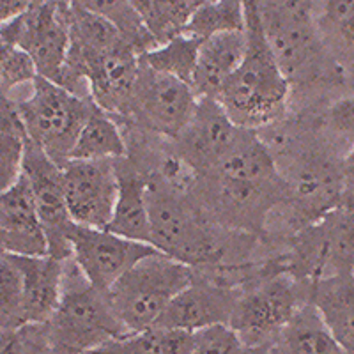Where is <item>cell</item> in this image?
Masks as SVG:
<instances>
[{
    "instance_id": "484cf974",
    "label": "cell",
    "mask_w": 354,
    "mask_h": 354,
    "mask_svg": "<svg viewBox=\"0 0 354 354\" xmlns=\"http://www.w3.org/2000/svg\"><path fill=\"white\" fill-rule=\"evenodd\" d=\"M246 28L245 0H213L194 12L183 34L204 41L221 32Z\"/></svg>"
},
{
    "instance_id": "7a4b0ae2",
    "label": "cell",
    "mask_w": 354,
    "mask_h": 354,
    "mask_svg": "<svg viewBox=\"0 0 354 354\" xmlns=\"http://www.w3.org/2000/svg\"><path fill=\"white\" fill-rule=\"evenodd\" d=\"M245 8L248 50L218 101L236 124L261 131L290 112V87L262 32L259 0Z\"/></svg>"
},
{
    "instance_id": "4fadbf2b",
    "label": "cell",
    "mask_w": 354,
    "mask_h": 354,
    "mask_svg": "<svg viewBox=\"0 0 354 354\" xmlns=\"http://www.w3.org/2000/svg\"><path fill=\"white\" fill-rule=\"evenodd\" d=\"M24 174L32 188L37 213L48 239V255L55 259L71 257L69 229L75 223L66 204L62 186V167L43 153L36 144L28 140L24 161Z\"/></svg>"
},
{
    "instance_id": "4316f807",
    "label": "cell",
    "mask_w": 354,
    "mask_h": 354,
    "mask_svg": "<svg viewBox=\"0 0 354 354\" xmlns=\"http://www.w3.org/2000/svg\"><path fill=\"white\" fill-rule=\"evenodd\" d=\"M195 333L176 328L153 326L113 340L117 354H192Z\"/></svg>"
},
{
    "instance_id": "ffe728a7",
    "label": "cell",
    "mask_w": 354,
    "mask_h": 354,
    "mask_svg": "<svg viewBox=\"0 0 354 354\" xmlns=\"http://www.w3.org/2000/svg\"><path fill=\"white\" fill-rule=\"evenodd\" d=\"M315 21L328 53L351 87L354 85V0H321Z\"/></svg>"
},
{
    "instance_id": "836d02e7",
    "label": "cell",
    "mask_w": 354,
    "mask_h": 354,
    "mask_svg": "<svg viewBox=\"0 0 354 354\" xmlns=\"http://www.w3.org/2000/svg\"><path fill=\"white\" fill-rule=\"evenodd\" d=\"M32 8V0H0V20L2 24L21 17Z\"/></svg>"
},
{
    "instance_id": "f1b7e54d",
    "label": "cell",
    "mask_w": 354,
    "mask_h": 354,
    "mask_svg": "<svg viewBox=\"0 0 354 354\" xmlns=\"http://www.w3.org/2000/svg\"><path fill=\"white\" fill-rule=\"evenodd\" d=\"M314 112L324 137L347 156L354 149V91H347Z\"/></svg>"
},
{
    "instance_id": "30bf717a",
    "label": "cell",
    "mask_w": 354,
    "mask_h": 354,
    "mask_svg": "<svg viewBox=\"0 0 354 354\" xmlns=\"http://www.w3.org/2000/svg\"><path fill=\"white\" fill-rule=\"evenodd\" d=\"M68 238L73 261L88 282L106 292L137 262L158 252L154 246L122 238L109 229L78 223H73Z\"/></svg>"
},
{
    "instance_id": "e0dca14e",
    "label": "cell",
    "mask_w": 354,
    "mask_h": 354,
    "mask_svg": "<svg viewBox=\"0 0 354 354\" xmlns=\"http://www.w3.org/2000/svg\"><path fill=\"white\" fill-rule=\"evenodd\" d=\"M115 165L119 176V194L109 230L122 238L151 245L149 177L128 156L115 160Z\"/></svg>"
},
{
    "instance_id": "d4e9b609",
    "label": "cell",
    "mask_w": 354,
    "mask_h": 354,
    "mask_svg": "<svg viewBox=\"0 0 354 354\" xmlns=\"http://www.w3.org/2000/svg\"><path fill=\"white\" fill-rule=\"evenodd\" d=\"M69 4L71 8L82 9L110 21L138 50L140 55L156 46L153 36L145 28L144 21L140 20L129 0H69Z\"/></svg>"
},
{
    "instance_id": "9a60e30c",
    "label": "cell",
    "mask_w": 354,
    "mask_h": 354,
    "mask_svg": "<svg viewBox=\"0 0 354 354\" xmlns=\"http://www.w3.org/2000/svg\"><path fill=\"white\" fill-rule=\"evenodd\" d=\"M0 246L2 254L48 255V239L25 174L0 194Z\"/></svg>"
},
{
    "instance_id": "44dd1931",
    "label": "cell",
    "mask_w": 354,
    "mask_h": 354,
    "mask_svg": "<svg viewBox=\"0 0 354 354\" xmlns=\"http://www.w3.org/2000/svg\"><path fill=\"white\" fill-rule=\"evenodd\" d=\"M264 354H340V347L324 326L312 303H306Z\"/></svg>"
},
{
    "instance_id": "2e32d148",
    "label": "cell",
    "mask_w": 354,
    "mask_h": 354,
    "mask_svg": "<svg viewBox=\"0 0 354 354\" xmlns=\"http://www.w3.org/2000/svg\"><path fill=\"white\" fill-rule=\"evenodd\" d=\"M12 259L20 268L24 278L21 326L48 324L62 298L64 261L52 255H43V257L12 255Z\"/></svg>"
},
{
    "instance_id": "ac0fdd59",
    "label": "cell",
    "mask_w": 354,
    "mask_h": 354,
    "mask_svg": "<svg viewBox=\"0 0 354 354\" xmlns=\"http://www.w3.org/2000/svg\"><path fill=\"white\" fill-rule=\"evenodd\" d=\"M248 50V34L245 30L221 32L201 43L195 64L194 85L198 97L218 100L227 82L241 66Z\"/></svg>"
},
{
    "instance_id": "d6a6232c",
    "label": "cell",
    "mask_w": 354,
    "mask_h": 354,
    "mask_svg": "<svg viewBox=\"0 0 354 354\" xmlns=\"http://www.w3.org/2000/svg\"><path fill=\"white\" fill-rule=\"evenodd\" d=\"M0 354H53L46 324H25L2 331Z\"/></svg>"
},
{
    "instance_id": "f546056e",
    "label": "cell",
    "mask_w": 354,
    "mask_h": 354,
    "mask_svg": "<svg viewBox=\"0 0 354 354\" xmlns=\"http://www.w3.org/2000/svg\"><path fill=\"white\" fill-rule=\"evenodd\" d=\"M24 278L12 255H0V328L2 331L21 326Z\"/></svg>"
},
{
    "instance_id": "e575fe53",
    "label": "cell",
    "mask_w": 354,
    "mask_h": 354,
    "mask_svg": "<svg viewBox=\"0 0 354 354\" xmlns=\"http://www.w3.org/2000/svg\"><path fill=\"white\" fill-rule=\"evenodd\" d=\"M344 172H346V194L342 201L354 202V149L344 160Z\"/></svg>"
},
{
    "instance_id": "5b68a950",
    "label": "cell",
    "mask_w": 354,
    "mask_h": 354,
    "mask_svg": "<svg viewBox=\"0 0 354 354\" xmlns=\"http://www.w3.org/2000/svg\"><path fill=\"white\" fill-rule=\"evenodd\" d=\"M18 106L28 140L59 167L71 160L82 128L96 103L52 80L37 77L24 97H11Z\"/></svg>"
},
{
    "instance_id": "7c38bea8",
    "label": "cell",
    "mask_w": 354,
    "mask_h": 354,
    "mask_svg": "<svg viewBox=\"0 0 354 354\" xmlns=\"http://www.w3.org/2000/svg\"><path fill=\"white\" fill-rule=\"evenodd\" d=\"M246 129L229 117L220 101L201 97L192 121L174 138V149L197 176L209 174L229 156Z\"/></svg>"
},
{
    "instance_id": "52a82bcc",
    "label": "cell",
    "mask_w": 354,
    "mask_h": 354,
    "mask_svg": "<svg viewBox=\"0 0 354 354\" xmlns=\"http://www.w3.org/2000/svg\"><path fill=\"white\" fill-rule=\"evenodd\" d=\"M286 273L305 286L354 271V202L340 205L294 234L283 245Z\"/></svg>"
},
{
    "instance_id": "8d00e7d4",
    "label": "cell",
    "mask_w": 354,
    "mask_h": 354,
    "mask_svg": "<svg viewBox=\"0 0 354 354\" xmlns=\"http://www.w3.org/2000/svg\"><path fill=\"white\" fill-rule=\"evenodd\" d=\"M340 354H346V353H342V351H340Z\"/></svg>"
},
{
    "instance_id": "277c9868",
    "label": "cell",
    "mask_w": 354,
    "mask_h": 354,
    "mask_svg": "<svg viewBox=\"0 0 354 354\" xmlns=\"http://www.w3.org/2000/svg\"><path fill=\"white\" fill-rule=\"evenodd\" d=\"M194 277L192 266L154 252L110 287V305L129 335L149 330Z\"/></svg>"
},
{
    "instance_id": "3957f363",
    "label": "cell",
    "mask_w": 354,
    "mask_h": 354,
    "mask_svg": "<svg viewBox=\"0 0 354 354\" xmlns=\"http://www.w3.org/2000/svg\"><path fill=\"white\" fill-rule=\"evenodd\" d=\"M46 326L53 354H84L129 335L109 292L88 282L73 257L64 261L62 298Z\"/></svg>"
},
{
    "instance_id": "8992f818",
    "label": "cell",
    "mask_w": 354,
    "mask_h": 354,
    "mask_svg": "<svg viewBox=\"0 0 354 354\" xmlns=\"http://www.w3.org/2000/svg\"><path fill=\"white\" fill-rule=\"evenodd\" d=\"M310 289L274 266L239 289L229 326L248 347H268L310 303Z\"/></svg>"
},
{
    "instance_id": "83f0119b",
    "label": "cell",
    "mask_w": 354,
    "mask_h": 354,
    "mask_svg": "<svg viewBox=\"0 0 354 354\" xmlns=\"http://www.w3.org/2000/svg\"><path fill=\"white\" fill-rule=\"evenodd\" d=\"M201 43L202 41L179 34L174 39L142 53L140 61L156 71L192 84Z\"/></svg>"
},
{
    "instance_id": "ba28073f",
    "label": "cell",
    "mask_w": 354,
    "mask_h": 354,
    "mask_svg": "<svg viewBox=\"0 0 354 354\" xmlns=\"http://www.w3.org/2000/svg\"><path fill=\"white\" fill-rule=\"evenodd\" d=\"M0 41L24 48L36 62L39 77L61 84L71 44L69 0L32 6L21 17L6 21L0 28Z\"/></svg>"
},
{
    "instance_id": "9c48e42d",
    "label": "cell",
    "mask_w": 354,
    "mask_h": 354,
    "mask_svg": "<svg viewBox=\"0 0 354 354\" xmlns=\"http://www.w3.org/2000/svg\"><path fill=\"white\" fill-rule=\"evenodd\" d=\"M198 100L194 85L156 71L140 61L131 113L128 119L119 121H129L154 135L174 140L192 121Z\"/></svg>"
},
{
    "instance_id": "cb8c5ba5",
    "label": "cell",
    "mask_w": 354,
    "mask_h": 354,
    "mask_svg": "<svg viewBox=\"0 0 354 354\" xmlns=\"http://www.w3.org/2000/svg\"><path fill=\"white\" fill-rule=\"evenodd\" d=\"M28 135L11 97L0 96V186L2 189L18 181L24 174Z\"/></svg>"
},
{
    "instance_id": "4dcf8cb0",
    "label": "cell",
    "mask_w": 354,
    "mask_h": 354,
    "mask_svg": "<svg viewBox=\"0 0 354 354\" xmlns=\"http://www.w3.org/2000/svg\"><path fill=\"white\" fill-rule=\"evenodd\" d=\"M39 77L34 59L24 48L0 41V91L9 97L20 87H30Z\"/></svg>"
},
{
    "instance_id": "5bb4252c",
    "label": "cell",
    "mask_w": 354,
    "mask_h": 354,
    "mask_svg": "<svg viewBox=\"0 0 354 354\" xmlns=\"http://www.w3.org/2000/svg\"><path fill=\"white\" fill-rule=\"evenodd\" d=\"M238 296L239 287L220 282L218 278L195 270L192 283L170 301L154 326L197 333L205 328L229 324Z\"/></svg>"
},
{
    "instance_id": "d590c367",
    "label": "cell",
    "mask_w": 354,
    "mask_h": 354,
    "mask_svg": "<svg viewBox=\"0 0 354 354\" xmlns=\"http://www.w3.org/2000/svg\"><path fill=\"white\" fill-rule=\"evenodd\" d=\"M46 2H50V0H32V6H43Z\"/></svg>"
},
{
    "instance_id": "1f68e13d",
    "label": "cell",
    "mask_w": 354,
    "mask_h": 354,
    "mask_svg": "<svg viewBox=\"0 0 354 354\" xmlns=\"http://www.w3.org/2000/svg\"><path fill=\"white\" fill-rule=\"evenodd\" d=\"M266 347H248L229 324L205 328L195 333L192 354H264Z\"/></svg>"
},
{
    "instance_id": "7402d4cb",
    "label": "cell",
    "mask_w": 354,
    "mask_h": 354,
    "mask_svg": "<svg viewBox=\"0 0 354 354\" xmlns=\"http://www.w3.org/2000/svg\"><path fill=\"white\" fill-rule=\"evenodd\" d=\"M124 156H128V144L121 122L96 105L78 135L71 160H119Z\"/></svg>"
},
{
    "instance_id": "8fae6325",
    "label": "cell",
    "mask_w": 354,
    "mask_h": 354,
    "mask_svg": "<svg viewBox=\"0 0 354 354\" xmlns=\"http://www.w3.org/2000/svg\"><path fill=\"white\" fill-rule=\"evenodd\" d=\"M62 186L75 223L109 229L119 194L115 160H69L62 167Z\"/></svg>"
},
{
    "instance_id": "6da1fadb",
    "label": "cell",
    "mask_w": 354,
    "mask_h": 354,
    "mask_svg": "<svg viewBox=\"0 0 354 354\" xmlns=\"http://www.w3.org/2000/svg\"><path fill=\"white\" fill-rule=\"evenodd\" d=\"M262 32L290 87V112L315 110L349 88L319 34L310 0H259ZM342 96V93H338Z\"/></svg>"
},
{
    "instance_id": "d6986e66",
    "label": "cell",
    "mask_w": 354,
    "mask_h": 354,
    "mask_svg": "<svg viewBox=\"0 0 354 354\" xmlns=\"http://www.w3.org/2000/svg\"><path fill=\"white\" fill-rule=\"evenodd\" d=\"M324 326L346 354H354V271L322 278L310 289Z\"/></svg>"
},
{
    "instance_id": "603a6c76",
    "label": "cell",
    "mask_w": 354,
    "mask_h": 354,
    "mask_svg": "<svg viewBox=\"0 0 354 354\" xmlns=\"http://www.w3.org/2000/svg\"><path fill=\"white\" fill-rule=\"evenodd\" d=\"M129 2L158 46L183 34L194 12L213 0H129Z\"/></svg>"
}]
</instances>
